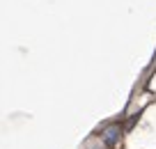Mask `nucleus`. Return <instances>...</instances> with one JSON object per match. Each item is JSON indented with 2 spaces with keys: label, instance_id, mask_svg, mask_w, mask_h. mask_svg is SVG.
Here are the masks:
<instances>
[{
  "label": "nucleus",
  "instance_id": "obj_1",
  "mask_svg": "<svg viewBox=\"0 0 156 149\" xmlns=\"http://www.w3.org/2000/svg\"><path fill=\"white\" fill-rule=\"evenodd\" d=\"M117 135H119V133H117V126H112V129H108V131H106V138H103V140H106V144H115Z\"/></svg>",
  "mask_w": 156,
  "mask_h": 149
}]
</instances>
